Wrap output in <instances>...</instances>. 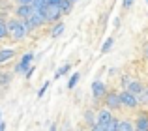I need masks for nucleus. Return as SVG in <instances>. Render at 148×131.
I'll return each mask as SVG.
<instances>
[{
	"instance_id": "1",
	"label": "nucleus",
	"mask_w": 148,
	"mask_h": 131,
	"mask_svg": "<svg viewBox=\"0 0 148 131\" xmlns=\"http://www.w3.org/2000/svg\"><path fill=\"white\" fill-rule=\"evenodd\" d=\"M6 30H8V38H11V40H15V41L23 40V38L26 36V30H25V26H23V21H19V19L8 21Z\"/></svg>"
},
{
	"instance_id": "2",
	"label": "nucleus",
	"mask_w": 148,
	"mask_h": 131,
	"mask_svg": "<svg viewBox=\"0 0 148 131\" xmlns=\"http://www.w3.org/2000/svg\"><path fill=\"white\" fill-rule=\"evenodd\" d=\"M118 98H120V107H127V109H135V107L139 105V101H137V98L135 96H131L130 92H120L118 94Z\"/></svg>"
},
{
	"instance_id": "3",
	"label": "nucleus",
	"mask_w": 148,
	"mask_h": 131,
	"mask_svg": "<svg viewBox=\"0 0 148 131\" xmlns=\"http://www.w3.org/2000/svg\"><path fill=\"white\" fill-rule=\"evenodd\" d=\"M43 17H45V23H56L58 19L62 17V13H60V10H58V6H49L43 10Z\"/></svg>"
},
{
	"instance_id": "4",
	"label": "nucleus",
	"mask_w": 148,
	"mask_h": 131,
	"mask_svg": "<svg viewBox=\"0 0 148 131\" xmlns=\"http://www.w3.org/2000/svg\"><path fill=\"white\" fill-rule=\"evenodd\" d=\"M103 98H105V107H107V111L120 109V98H118L116 92H107Z\"/></svg>"
},
{
	"instance_id": "5",
	"label": "nucleus",
	"mask_w": 148,
	"mask_h": 131,
	"mask_svg": "<svg viewBox=\"0 0 148 131\" xmlns=\"http://www.w3.org/2000/svg\"><path fill=\"white\" fill-rule=\"evenodd\" d=\"M26 23L30 25V28H38V26L45 25V17H43V13H41V11H36V10H34L32 15L26 19Z\"/></svg>"
},
{
	"instance_id": "6",
	"label": "nucleus",
	"mask_w": 148,
	"mask_h": 131,
	"mask_svg": "<svg viewBox=\"0 0 148 131\" xmlns=\"http://www.w3.org/2000/svg\"><path fill=\"white\" fill-rule=\"evenodd\" d=\"M32 60H34V55H32V53H26V55H23L21 62H19L17 66H15V71H17V73H25L26 69L30 68Z\"/></svg>"
},
{
	"instance_id": "7",
	"label": "nucleus",
	"mask_w": 148,
	"mask_h": 131,
	"mask_svg": "<svg viewBox=\"0 0 148 131\" xmlns=\"http://www.w3.org/2000/svg\"><path fill=\"white\" fill-rule=\"evenodd\" d=\"M107 94V86H105V83H101V81H94L92 83V96H94L96 99L103 98V96Z\"/></svg>"
},
{
	"instance_id": "8",
	"label": "nucleus",
	"mask_w": 148,
	"mask_h": 131,
	"mask_svg": "<svg viewBox=\"0 0 148 131\" xmlns=\"http://www.w3.org/2000/svg\"><path fill=\"white\" fill-rule=\"evenodd\" d=\"M143 90H145V86H143L139 81H130V84L126 86V92H130V94L135 96V98L143 96Z\"/></svg>"
},
{
	"instance_id": "9",
	"label": "nucleus",
	"mask_w": 148,
	"mask_h": 131,
	"mask_svg": "<svg viewBox=\"0 0 148 131\" xmlns=\"http://www.w3.org/2000/svg\"><path fill=\"white\" fill-rule=\"evenodd\" d=\"M111 120H112V113H111V111H107V109L98 111V114H96V124L105 126V124H109Z\"/></svg>"
},
{
	"instance_id": "10",
	"label": "nucleus",
	"mask_w": 148,
	"mask_h": 131,
	"mask_svg": "<svg viewBox=\"0 0 148 131\" xmlns=\"http://www.w3.org/2000/svg\"><path fill=\"white\" fill-rule=\"evenodd\" d=\"M32 6H17V10H15V15H17L19 17V21H26V19L30 17V15H32Z\"/></svg>"
},
{
	"instance_id": "11",
	"label": "nucleus",
	"mask_w": 148,
	"mask_h": 131,
	"mask_svg": "<svg viewBox=\"0 0 148 131\" xmlns=\"http://www.w3.org/2000/svg\"><path fill=\"white\" fill-rule=\"evenodd\" d=\"M133 131H148V116H139L133 126Z\"/></svg>"
},
{
	"instance_id": "12",
	"label": "nucleus",
	"mask_w": 148,
	"mask_h": 131,
	"mask_svg": "<svg viewBox=\"0 0 148 131\" xmlns=\"http://www.w3.org/2000/svg\"><path fill=\"white\" fill-rule=\"evenodd\" d=\"M13 55H15L13 49H0V64L10 62V60L13 58Z\"/></svg>"
},
{
	"instance_id": "13",
	"label": "nucleus",
	"mask_w": 148,
	"mask_h": 131,
	"mask_svg": "<svg viewBox=\"0 0 148 131\" xmlns=\"http://www.w3.org/2000/svg\"><path fill=\"white\" fill-rule=\"evenodd\" d=\"M58 10H60V13H62V15H68L69 11L73 10V4L69 2V0H62V2L58 4Z\"/></svg>"
},
{
	"instance_id": "14",
	"label": "nucleus",
	"mask_w": 148,
	"mask_h": 131,
	"mask_svg": "<svg viewBox=\"0 0 148 131\" xmlns=\"http://www.w3.org/2000/svg\"><path fill=\"white\" fill-rule=\"evenodd\" d=\"M116 131H133V124L130 120H118Z\"/></svg>"
},
{
	"instance_id": "15",
	"label": "nucleus",
	"mask_w": 148,
	"mask_h": 131,
	"mask_svg": "<svg viewBox=\"0 0 148 131\" xmlns=\"http://www.w3.org/2000/svg\"><path fill=\"white\" fill-rule=\"evenodd\" d=\"M30 6H32V10L41 11V13H43V10L49 6V4H47V0H32V4H30Z\"/></svg>"
},
{
	"instance_id": "16",
	"label": "nucleus",
	"mask_w": 148,
	"mask_h": 131,
	"mask_svg": "<svg viewBox=\"0 0 148 131\" xmlns=\"http://www.w3.org/2000/svg\"><path fill=\"white\" fill-rule=\"evenodd\" d=\"M69 69H71V64H64L62 68H58V69H56V73H54V79H60V77L68 75Z\"/></svg>"
},
{
	"instance_id": "17",
	"label": "nucleus",
	"mask_w": 148,
	"mask_h": 131,
	"mask_svg": "<svg viewBox=\"0 0 148 131\" xmlns=\"http://www.w3.org/2000/svg\"><path fill=\"white\" fill-rule=\"evenodd\" d=\"M64 28H66L64 23H56V25H54L53 28H51V36H53V38H58L62 32H64Z\"/></svg>"
},
{
	"instance_id": "18",
	"label": "nucleus",
	"mask_w": 148,
	"mask_h": 131,
	"mask_svg": "<svg viewBox=\"0 0 148 131\" xmlns=\"http://www.w3.org/2000/svg\"><path fill=\"white\" fill-rule=\"evenodd\" d=\"M112 45H114V40H112V38H107V40L103 41V45H101V55L109 53V51L112 49Z\"/></svg>"
},
{
	"instance_id": "19",
	"label": "nucleus",
	"mask_w": 148,
	"mask_h": 131,
	"mask_svg": "<svg viewBox=\"0 0 148 131\" xmlns=\"http://www.w3.org/2000/svg\"><path fill=\"white\" fill-rule=\"evenodd\" d=\"M79 73H73V75L71 77H69V81H68V88H69V90H73V88H75L77 86V83H79Z\"/></svg>"
},
{
	"instance_id": "20",
	"label": "nucleus",
	"mask_w": 148,
	"mask_h": 131,
	"mask_svg": "<svg viewBox=\"0 0 148 131\" xmlns=\"http://www.w3.org/2000/svg\"><path fill=\"white\" fill-rule=\"evenodd\" d=\"M84 122H86L88 126H94L96 124V114L92 113V111H86V113H84Z\"/></svg>"
},
{
	"instance_id": "21",
	"label": "nucleus",
	"mask_w": 148,
	"mask_h": 131,
	"mask_svg": "<svg viewBox=\"0 0 148 131\" xmlns=\"http://www.w3.org/2000/svg\"><path fill=\"white\" fill-rule=\"evenodd\" d=\"M116 126H118V120H116V118H112L109 124L103 126V131H116Z\"/></svg>"
},
{
	"instance_id": "22",
	"label": "nucleus",
	"mask_w": 148,
	"mask_h": 131,
	"mask_svg": "<svg viewBox=\"0 0 148 131\" xmlns=\"http://www.w3.org/2000/svg\"><path fill=\"white\" fill-rule=\"evenodd\" d=\"M10 79H11V75H10V73H0V84L10 83Z\"/></svg>"
},
{
	"instance_id": "23",
	"label": "nucleus",
	"mask_w": 148,
	"mask_h": 131,
	"mask_svg": "<svg viewBox=\"0 0 148 131\" xmlns=\"http://www.w3.org/2000/svg\"><path fill=\"white\" fill-rule=\"evenodd\" d=\"M4 38H8V30H6V25L0 23V40H4Z\"/></svg>"
},
{
	"instance_id": "24",
	"label": "nucleus",
	"mask_w": 148,
	"mask_h": 131,
	"mask_svg": "<svg viewBox=\"0 0 148 131\" xmlns=\"http://www.w3.org/2000/svg\"><path fill=\"white\" fill-rule=\"evenodd\" d=\"M47 88H49V83H45L43 86L40 88V92H38V98H40V99H41V98H43V96H45V92H47Z\"/></svg>"
},
{
	"instance_id": "25",
	"label": "nucleus",
	"mask_w": 148,
	"mask_h": 131,
	"mask_svg": "<svg viewBox=\"0 0 148 131\" xmlns=\"http://www.w3.org/2000/svg\"><path fill=\"white\" fill-rule=\"evenodd\" d=\"M34 71H36V68H28V69L25 71V77H26V79H30V77L34 75Z\"/></svg>"
},
{
	"instance_id": "26",
	"label": "nucleus",
	"mask_w": 148,
	"mask_h": 131,
	"mask_svg": "<svg viewBox=\"0 0 148 131\" xmlns=\"http://www.w3.org/2000/svg\"><path fill=\"white\" fill-rule=\"evenodd\" d=\"M15 2H17L19 6H30V4H32V0H15Z\"/></svg>"
},
{
	"instance_id": "27",
	"label": "nucleus",
	"mask_w": 148,
	"mask_h": 131,
	"mask_svg": "<svg viewBox=\"0 0 148 131\" xmlns=\"http://www.w3.org/2000/svg\"><path fill=\"white\" fill-rule=\"evenodd\" d=\"M131 4H133V0H124L122 2V6H124V10H127V8L131 6Z\"/></svg>"
},
{
	"instance_id": "28",
	"label": "nucleus",
	"mask_w": 148,
	"mask_h": 131,
	"mask_svg": "<svg viewBox=\"0 0 148 131\" xmlns=\"http://www.w3.org/2000/svg\"><path fill=\"white\" fill-rule=\"evenodd\" d=\"M62 0H47V4H51V6H58Z\"/></svg>"
},
{
	"instance_id": "29",
	"label": "nucleus",
	"mask_w": 148,
	"mask_h": 131,
	"mask_svg": "<svg viewBox=\"0 0 148 131\" xmlns=\"http://www.w3.org/2000/svg\"><path fill=\"white\" fill-rule=\"evenodd\" d=\"M122 84H124V86H127V84H130V77H127V75H124V79H122Z\"/></svg>"
},
{
	"instance_id": "30",
	"label": "nucleus",
	"mask_w": 148,
	"mask_h": 131,
	"mask_svg": "<svg viewBox=\"0 0 148 131\" xmlns=\"http://www.w3.org/2000/svg\"><path fill=\"white\" fill-rule=\"evenodd\" d=\"M143 96H145V101H148V86L143 90Z\"/></svg>"
},
{
	"instance_id": "31",
	"label": "nucleus",
	"mask_w": 148,
	"mask_h": 131,
	"mask_svg": "<svg viewBox=\"0 0 148 131\" xmlns=\"http://www.w3.org/2000/svg\"><path fill=\"white\" fill-rule=\"evenodd\" d=\"M0 131H6V124L4 122H0Z\"/></svg>"
},
{
	"instance_id": "32",
	"label": "nucleus",
	"mask_w": 148,
	"mask_h": 131,
	"mask_svg": "<svg viewBox=\"0 0 148 131\" xmlns=\"http://www.w3.org/2000/svg\"><path fill=\"white\" fill-rule=\"evenodd\" d=\"M49 131H56V124H53V126H51V128H49Z\"/></svg>"
},
{
	"instance_id": "33",
	"label": "nucleus",
	"mask_w": 148,
	"mask_h": 131,
	"mask_svg": "<svg viewBox=\"0 0 148 131\" xmlns=\"http://www.w3.org/2000/svg\"><path fill=\"white\" fill-rule=\"evenodd\" d=\"M0 122H2V113H0Z\"/></svg>"
},
{
	"instance_id": "34",
	"label": "nucleus",
	"mask_w": 148,
	"mask_h": 131,
	"mask_svg": "<svg viewBox=\"0 0 148 131\" xmlns=\"http://www.w3.org/2000/svg\"><path fill=\"white\" fill-rule=\"evenodd\" d=\"M146 56H148V49H146Z\"/></svg>"
},
{
	"instance_id": "35",
	"label": "nucleus",
	"mask_w": 148,
	"mask_h": 131,
	"mask_svg": "<svg viewBox=\"0 0 148 131\" xmlns=\"http://www.w3.org/2000/svg\"><path fill=\"white\" fill-rule=\"evenodd\" d=\"M146 2H148V0H146Z\"/></svg>"
}]
</instances>
